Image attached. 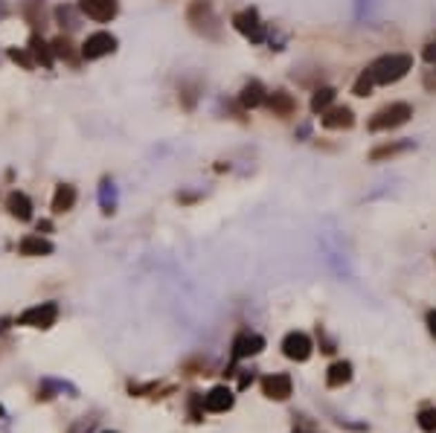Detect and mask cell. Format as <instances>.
<instances>
[{"instance_id":"8","label":"cell","mask_w":436,"mask_h":433,"mask_svg":"<svg viewBox=\"0 0 436 433\" xmlns=\"http://www.w3.org/2000/svg\"><path fill=\"white\" fill-rule=\"evenodd\" d=\"M262 393L268 396L271 401H285V398H291V393H294L291 375H285V372L265 375V378H262Z\"/></svg>"},{"instance_id":"4","label":"cell","mask_w":436,"mask_h":433,"mask_svg":"<svg viewBox=\"0 0 436 433\" xmlns=\"http://www.w3.org/2000/svg\"><path fill=\"white\" fill-rule=\"evenodd\" d=\"M117 52V38L111 32H93L84 38L82 44V59L84 61H96V59H105V55Z\"/></svg>"},{"instance_id":"3","label":"cell","mask_w":436,"mask_h":433,"mask_svg":"<svg viewBox=\"0 0 436 433\" xmlns=\"http://www.w3.org/2000/svg\"><path fill=\"white\" fill-rule=\"evenodd\" d=\"M59 320V305L55 302H38L32 309H26L18 314V326H30V329H50Z\"/></svg>"},{"instance_id":"1","label":"cell","mask_w":436,"mask_h":433,"mask_svg":"<svg viewBox=\"0 0 436 433\" xmlns=\"http://www.w3.org/2000/svg\"><path fill=\"white\" fill-rule=\"evenodd\" d=\"M413 70V55L407 52H390V55H381V59H375L367 73L372 76L375 85H396L399 79H404L407 73Z\"/></svg>"},{"instance_id":"2","label":"cell","mask_w":436,"mask_h":433,"mask_svg":"<svg viewBox=\"0 0 436 433\" xmlns=\"http://www.w3.org/2000/svg\"><path fill=\"white\" fill-rule=\"evenodd\" d=\"M413 117V108L407 102H392L387 108H381L378 114L370 119V131H390V128H399L407 119Z\"/></svg>"},{"instance_id":"6","label":"cell","mask_w":436,"mask_h":433,"mask_svg":"<svg viewBox=\"0 0 436 433\" xmlns=\"http://www.w3.org/2000/svg\"><path fill=\"white\" fill-rule=\"evenodd\" d=\"M314 352L312 346V338H308L305 331H288L283 338V355L288 360H297V364H303V360H308Z\"/></svg>"},{"instance_id":"32","label":"cell","mask_w":436,"mask_h":433,"mask_svg":"<svg viewBox=\"0 0 436 433\" xmlns=\"http://www.w3.org/2000/svg\"><path fill=\"white\" fill-rule=\"evenodd\" d=\"M108 433H111V430H108Z\"/></svg>"},{"instance_id":"27","label":"cell","mask_w":436,"mask_h":433,"mask_svg":"<svg viewBox=\"0 0 436 433\" xmlns=\"http://www.w3.org/2000/svg\"><path fill=\"white\" fill-rule=\"evenodd\" d=\"M421 59H425V61H436V41H430V44L425 47V52H421Z\"/></svg>"},{"instance_id":"30","label":"cell","mask_w":436,"mask_h":433,"mask_svg":"<svg viewBox=\"0 0 436 433\" xmlns=\"http://www.w3.org/2000/svg\"><path fill=\"white\" fill-rule=\"evenodd\" d=\"M44 230V233H50L53 230V221H38V233Z\"/></svg>"},{"instance_id":"7","label":"cell","mask_w":436,"mask_h":433,"mask_svg":"<svg viewBox=\"0 0 436 433\" xmlns=\"http://www.w3.org/2000/svg\"><path fill=\"white\" fill-rule=\"evenodd\" d=\"M79 12L96 23H108L117 18L120 0H79Z\"/></svg>"},{"instance_id":"22","label":"cell","mask_w":436,"mask_h":433,"mask_svg":"<svg viewBox=\"0 0 436 433\" xmlns=\"http://www.w3.org/2000/svg\"><path fill=\"white\" fill-rule=\"evenodd\" d=\"M9 59L15 61V64H21L23 70H32V67H35V61H32L30 50H18V47H9Z\"/></svg>"},{"instance_id":"31","label":"cell","mask_w":436,"mask_h":433,"mask_svg":"<svg viewBox=\"0 0 436 433\" xmlns=\"http://www.w3.org/2000/svg\"><path fill=\"white\" fill-rule=\"evenodd\" d=\"M0 416H3V407H0Z\"/></svg>"},{"instance_id":"29","label":"cell","mask_w":436,"mask_h":433,"mask_svg":"<svg viewBox=\"0 0 436 433\" xmlns=\"http://www.w3.org/2000/svg\"><path fill=\"white\" fill-rule=\"evenodd\" d=\"M425 88L436 90V70H433V73H428V76H425Z\"/></svg>"},{"instance_id":"18","label":"cell","mask_w":436,"mask_h":433,"mask_svg":"<svg viewBox=\"0 0 436 433\" xmlns=\"http://www.w3.org/2000/svg\"><path fill=\"white\" fill-rule=\"evenodd\" d=\"M26 50H30V55H32V61H35V64H44L47 70L55 64L53 47L47 44V41H41L38 35H32V38H30V47H26Z\"/></svg>"},{"instance_id":"10","label":"cell","mask_w":436,"mask_h":433,"mask_svg":"<svg viewBox=\"0 0 436 433\" xmlns=\"http://www.w3.org/2000/svg\"><path fill=\"white\" fill-rule=\"evenodd\" d=\"M233 389L230 387H213L204 396V410L207 413H227L233 407Z\"/></svg>"},{"instance_id":"25","label":"cell","mask_w":436,"mask_h":433,"mask_svg":"<svg viewBox=\"0 0 436 433\" xmlns=\"http://www.w3.org/2000/svg\"><path fill=\"white\" fill-rule=\"evenodd\" d=\"M407 148V143H392V146H381V148H375L372 151V160H381V157H392V155H399V151H404Z\"/></svg>"},{"instance_id":"19","label":"cell","mask_w":436,"mask_h":433,"mask_svg":"<svg viewBox=\"0 0 436 433\" xmlns=\"http://www.w3.org/2000/svg\"><path fill=\"white\" fill-rule=\"evenodd\" d=\"M99 206H102L105 215H111L117 209V186H114V180H111V177H105L99 184Z\"/></svg>"},{"instance_id":"11","label":"cell","mask_w":436,"mask_h":433,"mask_svg":"<svg viewBox=\"0 0 436 433\" xmlns=\"http://www.w3.org/2000/svg\"><path fill=\"white\" fill-rule=\"evenodd\" d=\"M320 122H323V128H352L355 125V114H352V108H329L326 114H320Z\"/></svg>"},{"instance_id":"15","label":"cell","mask_w":436,"mask_h":433,"mask_svg":"<svg viewBox=\"0 0 436 433\" xmlns=\"http://www.w3.org/2000/svg\"><path fill=\"white\" fill-rule=\"evenodd\" d=\"M265 99H268V90H265V85L256 79H250L242 88V93H238V102H242L245 108H259Z\"/></svg>"},{"instance_id":"26","label":"cell","mask_w":436,"mask_h":433,"mask_svg":"<svg viewBox=\"0 0 436 433\" xmlns=\"http://www.w3.org/2000/svg\"><path fill=\"white\" fill-rule=\"evenodd\" d=\"M419 427H421V430H428V433L436 430V407H428V410H421V413H419Z\"/></svg>"},{"instance_id":"16","label":"cell","mask_w":436,"mask_h":433,"mask_svg":"<svg viewBox=\"0 0 436 433\" xmlns=\"http://www.w3.org/2000/svg\"><path fill=\"white\" fill-rule=\"evenodd\" d=\"M349 381H352V364H349V360H334V364L326 369V384H329L332 389L343 387V384H349Z\"/></svg>"},{"instance_id":"14","label":"cell","mask_w":436,"mask_h":433,"mask_svg":"<svg viewBox=\"0 0 436 433\" xmlns=\"http://www.w3.org/2000/svg\"><path fill=\"white\" fill-rule=\"evenodd\" d=\"M76 198H79V192L73 184H59L53 192V213L55 215H61V213H70V209L76 206Z\"/></svg>"},{"instance_id":"5","label":"cell","mask_w":436,"mask_h":433,"mask_svg":"<svg viewBox=\"0 0 436 433\" xmlns=\"http://www.w3.org/2000/svg\"><path fill=\"white\" fill-rule=\"evenodd\" d=\"M233 26L250 41V44H262L265 41V23H262L256 9H245V12H238V15H233Z\"/></svg>"},{"instance_id":"12","label":"cell","mask_w":436,"mask_h":433,"mask_svg":"<svg viewBox=\"0 0 436 433\" xmlns=\"http://www.w3.org/2000/svg\"><path fill=\"white\" fill-rule=\"evenodd\" d=\"M6 209H9L12 218H18V221H32V201H30V195L21 192V189L9 192Z\"/></svg>"},{"instance_id":"21","label":"cell","mask_w":436,"mask_h":433,"mask_svg":"<svg viewBox=\"0 0 436 433\" xmlns=\"http://www.w3.org/2000/svg\"><path fill=\"white\" fill-rule=\"evenodd\" d=\"M53 55H55V59H73V44H70V38H55L53 41Z\"/></svg>"},{"instance_id":"17","label":"cell","mask_w":436,"mask_h":433,"mask_svg":"<svg viewBox=\"0 0 436 433\" xmlns=\"http://www.w3.org/2000/svg\"><path fill=\"white\" fill-rule=\"evenodd\" d=\"M268 108L274 110L276 117H291L294 114V108H297V102L291 99V93H285V90H274V93H268Z\"/></svg>"},{"instance_id":"28","label":"cell","mask_w":436,"mask_h":433,"mask_svg":"<svg viewBox=\"0 0 436 433\" xmlns=\"http://www.w3.org/2000/svg\"><path fill=\"white\" fill-rule=\"evenodd\" d=\"M425 323H428V331L436 338V311H428V317H425Z\"/></svg>"},{"instance_id":"23","label":"cell","mask_w":436,"mask_h":433,"mask_svg":"<svg viewBox=\"0 0 436 433\" xmlns=\"http://www.w3.org/2000/svg\"><path fill=\"white\" fill-rule=\"evenodd\" d=\"M372 88H375V81H372V76L363 70V73L358 76V81H355V88H352V93L355 96H370L372 93Z\"/></svg>"},{"instance_id":"9","label":"cell","mask_w":436,"mask_h":433,"mask_svg":"<svg viewBox=\"0 0 436 433\" xmlns=\"http://www.w3.org/2000/svg\"><path fill=\"white\" fill-rule=\"evenodd\" d=\"M265 349V338L256 331H245V334H238V338L233 340V358L236 360H242V358H253V355H259Z\"/></svg>"},{"instance_id":"13","label":"cell","mask_w":436,"mask_h":433,"mask_svg":"<svg viewBox=\"0 0 436 433\" xmlns=\"http://www.w3.org/2000/svg\"><path fill=\"white\" fill-rule=\"evenodd\" d=\"M18 250H21V256H50L55 247H53V242L44 239L41 233H32V235H23L21 244H18Z\"/></svg>"},{"instance_id":"20","label":"cell","mask_w":436,"mask_h":433,"mask_svg":"<svg viewBox=\"0 0 436 433\" xmlns=\"http://www.w3.org/2000/svg\"><path fill=\"white\" fill-rule=\"evenodd\" d=\"M334 88H317L314 90V96H312V110L314 114H326V110L332 108V102H334Z\"/></svg>"},{"instance_id":"24","label":"cell","mask_w":436,"mask_h":433,"mask_svg":"<svg viewBox=\"0 0 436 433\" xmlns=\"http://www.w3.org/2000/svg\"><path fill=\"white\" fill-rule=\"evenodd\" d=\"M55 18H59V23L67 26V30H76V26H79L73 9H70V6H59V9H55Z\"/></svg>"}]
</instances>
